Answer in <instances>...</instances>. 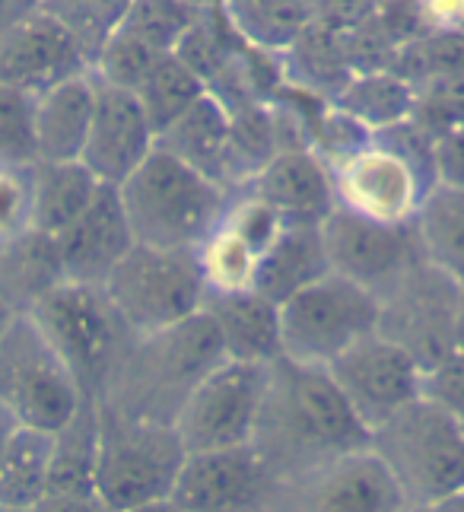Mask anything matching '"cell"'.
I'll return each mask as SVG.
<instances>
[{
	"instance_id": "obj_1",
	"label": "cell",
	"mask_w": 464,
	"mask_h": 512,
	"mask_svg": "<svg viewBox=\"0 0 464 512\" xmlns=\"http://www.w3.org/2000/svg\"><path fill=\"white\" fill-rule=\"evenodd\" d=\"M255 455L277 484L369 446L363 427L325 366L280 357L267 363L264 395L252 430Z\"/></svg>"
},
{
	"instance_id": "obj_2",
	"label": "cell",
	"mask_w": 464,
	"mask_h": 512,
	"mask_svg": "<svg viewBox=\"0 0 464 512\" xmlns=\"http://www.w3.org/2000/svg\"><path fill=\"white\" fill-rule=\"evenodd\" d=\"M223 360L217 331L198 312L182 325L134 338L99 404L128 417L172 423L191 388Z\"/></svg>"
},
{
	"instance_id": "obj_3",
	"label": "cell",
	"mask_w": 464,
	"mask_h": 512,
	"mask_svg": "<svg viewBox=\"0 0 464 512\" xmlns=\"http://www.w3.org/2000/svg\"><path fill=\"white\" fill-rule=\"evenodd\" d=\"M118 198L137 245L198 252L220 226L232 191L175 160L163 147H153L118 185Z\"/></svg>"
},
{
	"instance_id": "obj_4",
	"label": "cell",
	"mask_w": 464,
	"mask_h": 512,
	"mask_svg": "<svg viewBox=\"0 0 464 512\" xmlns=\"http://www.w3.org/2000/svg\"><path fill=\"white\" fill-rule=\"evenodd\" d=\"M328 169L337 207L379 223L407 226L436 185L433 137L407 118L395 128L372 134L369 144Z\"/></svg>"
},
{
	"instance_id": "obj_5",
	"label": "cell",
	"mask_w": 464,
	"mask_h": 512,
	"mask_svg": "<svg viewBox=\"0 0 464 512\" xmlns=\"http://www.w3.org/2000/svg\"><path fill=\"white\" fill-rule=\"evenodd\" d=\"M26 315L70 369L80 392L99 401L134 344L131 328L121 322L105 290L61 280L35 299Z\"/></svg>"
},
{
	"instance_id": "obj_6",
	"label": "cell",
	"mask_w": 464,
	"mask_h": 512,
	"mask_svg": "<svg viewBox=\"0 0 464 512\" xmlns=\"http://www.w3.org/2000/svg\"><path fill=\"white\" fill-rule=\"evenodd\" d=\"M185 462L172 423L128 417L96 401V497L112 512L166 500Z\"/></svg>"
},
{
	"instance_id": "obj_7",
	"label": "cell",
	"mask_w": 464,
	"mask_h": 512,
	"mask_svg": "<svg viewBox=\"0 0 464 512\" xmlns=\"http://www.w3.org/2000/svg\"><path fill=\"white\" fill-rule=\"evenodd\" d=\"M369 449L401 487L407 509L464 493V433L423 395L372 430Z\"/></svg>"
},
{
	"instance_id": "obj_8",
	"label": "cell",
	"mask_w": 464,
	"mask_h": 512,
	"mask_svg": "<svg viewBox=\"0 0 464 512\" xmlns=\"http://www.w3.org/2000/svg\"><path fill=\"white\" fill-rule=\"evenodd\" d=\"M102 290L134 338L194 319L207 296L198 255L150 245H134L105 277Z\"/></svg>"
},
{
	"instance_id": "obj_9",
	"label": "cell",
	"mask_w": 464,
	"mask_h": 512,
	"mask_svg": "<svg viewBox=\"0 0 464 512\" xmlns=\"http://www.w3.org/2000/svg\"><path fill=\"white\" fill-rule=\"evenodd\" d=\"M280 357L331 366L379 328V299L341 274H325L277 306Z\"/></svg>"
},
{
	"instance_id": "obj_10",
	"label": "cell",
	"mask_w": 464,
	"mask_h": 512,
	"mask_svg": "<svg viewBox=\"0 0 464 512\" xmlns=\"http://www.w3.org/2000/svg\"><path fill=\"white\" fill-rule=\"evenodd\" d=\"M86 398L61 357L26 312L0 338V404L26 430L58 433L77 417Z\"/></svg>"
},
{
	"instance_id": "obj_11",
	"label": "cell",
	"mask_w": 464,
	"mask_h": 512,
	"mask_svg": "<svg viewBox=\"0 0 464 512\" xmlns=\"http://www.w3.org/2000/svg\"><path fill=\"white\" fill-rule=\"evenodd\" d=\"M461 284L449 274L417 258L404 274L376 293L379 299V334L398 344L417 360L420 369H430L449 353H455V315H458Z\"/></svg>"
},
{
	"instance_id": "obj_12",
	"label": "cell",
	"mask_w": 464,
	"mask_h": 512,
	"mask_svg": "<svg viewBox=\"0 0 464 512\" xmlns=\"http://www.w3.org/2000/svg\"><path fill=\"white\" fill-rule=\"evenodd\" d=\"M267 366L223 360L191 388V395L178 408L172 427L182 439L185 455L217 452L252 443L264 395Z\"/></svg>"
},
{
	"instance_id": "obj_13",
	"label": "cell",
	"mask_w": 464,
	"mask_h": 512,
	"mask_svg": "<svg viewBox=\"0 0 464 512\" xmlns=\"http://www.w3.org/2000/svg\"><path fill=\"white\" fill-rule=\"evenodd\" d=\"M267 512H407V500L366 446L277 484Z\"/></svg>"
},
{
	"instance_id": "obj_14",
	"label": "cell",
	"mask_w": 464,
	"mask_h": 512,
	"mask_svg": "<svg viewBox=\"0 0 464 512\" xmlns=\"http://www.w3.org/2000/svg\"><path fill=\"white\" fill-rule=\"evenodd\" d=\"M325 369L369 433L420 398L423 369L407 350L385 341L379 331L344 350Z\"/></svg>"
},
{
	"instance_id": "obj_15",
	"label": "cell",
	"mask_w": 464,
	"mask_h": 512,
	"mask_svg": "<svg viewBox=\"0 0 464 512\" xmlns=\"http://www.w3.org/2000/svg\"><path fill=\"white\" fill-rule=\"evenodd\" d=\"M321 245L331 274H341L369 293H382L420 258L414 223H379L347 207H334L321 220Z\"/></svg>"
},
{
	"instance_id": "obj_16",
	"label": "cell",
	"mask_w": 464,
	"mask_h": 512,
	"mask_svg": "<svg viewBox=\"0 0 464 512\" xmlns=\"http://www.w3.org/2000/svg\"><path fill=\"white\" fill-rule=\"evenodd\" d=\"M277 481L252 446L185 455L169 500L182 512H267Z\"/></svg>"
},
{
	"instance_id": "obj_17",
	"label": "cell",
	"mask_w": 464,
	"mask_h": 512,
	"mask_svg": "<svg viewBox=\"0 0 464 512\" xmlns=\"http://www.w3.org/2000/svg\"><path fill=\"white\" fill-rule=\"evenodd\" d=\"M153 147L156 134L137 96L96 80V109L80 153V163L96 175V182L118 188L153 153Z\"/></svg>"
},
{
	"instance_id": "obj_18",
	"label": "cell",
	"mask_w": 464,
	"mask_h": 512,
	"mask_svg": "<svg viewBox=\"0 0 464 512\" xmlns=\"http://www.w3.org/2000/svg\"><path fill=\"white\" fill-rule=\"evenodd\" d=\"M51 242H55L61 277L89 287H102L115 264L137 245L118 188L112 185H99L89 207L58 236H51Z\"/></svg>"
},
{
	"instance_id": "obj_19",
	"label": "cell",
	"mask_w": 464,
	"mask_h": 512,
	"mask_svg": "<svg viewBox=\"0 0 464 512\" xmlns=\"http://www.w3.org/2000/svg\"><path fill=\"white\" fill-rule=\"evenodd\" d=\"M86 70L89 61L83 51L42 7L0 39V86L39 96Z\"/></svg>"
},
{
	"instance_id": "obj_20",
	"label": "cell",
	"mask_w": 464,
	"mask_h": 512,
	"mask_svg": "<svg viewBox=\"0 0 464 512\" xmlns=\"http://www.w3.org/2000/svg\"><path fill=\"white\" fill-rule=\"evenodd\" d=\"M248 194L274 207L283 220L321 223L337 207L328 163L312 147H280L245 185Z\"/></svg>"
},
{
	"instance_id": "obj_21",
	"label": "cell",
	"mask_w": 464,
	"mask_h": 512,
	"mask_svg": "<svg viewBox=\"0 0 464 512\" xmlns=\"http://www.w3.org/2000/svg\"><path fill=\"white\" fill-rule=\"evenodd\" d=\"M156 147L198 169L220 188L239 191V175L232 163V115L217 96L204 93L182 118H175L156 137Z\"/></svg>"
},
{
	"instance_id": "obj_22",
	"label": "cell",
	"mask_w": 464,
	"mask_h": 512,
	"mask_svg": "<svg viewBox=\"0 0 464 512\" xmlns=\"http://www.w3.org/2000/svg\"><path fill=\"white\" fill-rule=\"evenodd\" d=\"M201 315L217 331L226 360L258 366L280 360V315L261 293H207Z\"/></svg>"
},
{
	"instance_id": "obj_23",
	"label": "cell",
	"mask_w": 464,
	"mask_h": 512,
	"mask_svg": "<svg viewBox=\"0 0 464 512\" xmlns=\"http://www.w3.org/2000/svg\"><path fill=\"white\" fill-rule=\"evenodd\" d=\"M96 109V77L77 74L35 96V153L39 163L80 160Z\"/></svg>"
},
{
	"instance_id": "obj_24",
	"label": "cell",
	"mask_w": 464,
	"mask_h": 512,
	"mask_svg": "<svg viewBox=\"0 0 464 512\" xmlns=\"http://www.w3.org/2000/svg\"><path fill=\"white\" fill-rule=\"evenodd\" d=\"M328 271L331 268L325 258V245H321V223L287 220L277 239L258 258L252 290L261 293L264 299H271L274 306H280L283 299L306 290Z\"/></svg>"
},
{
	"instance_id": "obj_25",
	"label": "cell",
	"mask_w": 464,
	"mask_h": 512,
	"mask_svg": "<svg viewBox=\"0 0 464 512\" xmlns=\"http://www.w3.org/2000/svg\"><path fill=\"white\" fill-rule=\"evenodd\" d=\"M99 182L80 160L74 163H35L32 166V233L58 236L74 223L89 201L96 198Z\"/></svg>"
},
{
	"instance_id": "obj_26",
	"label": "cell",
	"mask_w": 464,
	"mask_h": 512,
	"mask_svg": "<svg viewBox=\"0 0 464 512\" xmlns=\"http://www.w3.org/2000/svg\"><path fill=\"white\" fill-rule=\"evenodd\" d=\"M414 233L420 258L464 287V188L433 185L414 217Z\"/></svg>"
},
{
	"instance_id": "obj_27",
	"label": "cell",
	"mask_w": 464,
	"mask_h": 512,
	"mask_svg": "<svg viewBox=\"0 0 464 512\" xmlns=\"http://www.w3.org/2000/svg\"><path fill=\"white\" fill-rule=\"evenodd\" d=\"M334 109H341L369 134H379L401 125L414 112V86L395 70H363L350 74L347 83L328 99Z\"/></svg>"
},
{
	"instance_id": "obj_28",
	"label": "cell",
	"mask_w": 464,
	"mask_h": 512,
	"mask_svg": "<svg viewBox=\"0 0 464 512\" xmlns=\"http://www.w3.org/2000/svg\"><path fill=\"white\" fill-rule=\"evenodd\" d=\"M223 16L242 45L264 55H283L312 23L302 0H226Z\"/></svg>"
},
{
	"instance_id": "obj_29",
	"label": "cell",
	"mask_w": 464,
	"mask_h": 512,
	"mask_svg": "<svg viewBox=\"0 0 464 512\" xmlns=\"http://www.w3.org/2000/svg\"><path fill=\"white\" fill-rule=\"evenodd\" d=\"M51 436H55V446H51L45 493L96 497V401H86L77 417Z\"/></svg>"
},
{
	"instance_id": "obj_30",
	"label": "cell",
	"mask_w": 464,
	"mask_h": 512,
	"mask_svg": "<svg viewBox=\"0 0 464 512\" xmlns=\"http://www.w3.org/2000/svg\"><path fill=\"white\" fill-rule=\"evenodd\" d=\"M55 436L20 427L0 458V509H32L48 490Z\"/></svg>"
},
{
	"instance_id": "obj_31",
	"label": "cell",
	"mask_w": 464,
	"mask_h": 512,
	"mask_svg": "<svg viewBox=\"0 0 464 512\" xmlns=\"http://www.w3.org/2000/svg\"><path fill=\"white\" fill-rule=\"evenodd\" d=\"M204 93H207V86L175 55L159 58L156 67L147 74V80L134 90L156 137L163 134L175 118H182Z\"/></svg>"
},
{
	"instance_id": "obj_32",
	"label": "cell",
	"mask_w": 464,
	"mask_h": 512,
	"mask_svg": "<svg viewBox=\"0 0 464 512\" xmlns=\"http://www.w3.org/2000/svg\"><path fill=\"white\" fill-rule=\"evenodd\" d=\"M388 70L410 86H423L439 77L464 74V32L461 29H423L395 48Z\"/></svg>"
},
{
	"instance_id": "obj_33",
	"label": "cell",
	"mask_w": 464,
	"mask_h": 512,
	"mask_svg": "<svg viewBox=\"0 0 464 512\" xmlns=\"http://www.w3.org/2000/svg\"><path fill=\"white\" fill-rule=\"evenodd\" d=\"M39 7L74 39L83 58L93 64L99 48L121 26L131 0H39Z\"/></svg>"
},
{
	"instance_id": "obj_34",
	"label": "cell",
	"mask_w": 464,
	"mask_h": 512,
	"mask_svg": "<svg viewBox=\"0 0 464 512\" xmlns=\"http://www.w3.org/2000/svg\"><path fill=\"white\" fill-rule=\"evenodd\" d=\"M198 268L204 277L207 293H236V290H252L255 287V271H258V252L229 233L226 226H217L210 239L198 252Z\"/></svg>"
},
{
	"instance_id": "obj_35",
	"label": "cell",
	"mask_w": 464,
	"mask_h": 512,
	"mask_svg": "<svg viewBox=\"0 0 464 512\" xmlns=\"http://www.w3.org/2000/svg\"><path fill=\"white\" fill-rule=\"evenodd\" d=\"M198 16L201 13L191 10L185 0H131L118 29L150 45L159 55H172Z\"/></svg>"
},
{
	"instance_id": "obj_36",
	"label": "cell",
	"mask_w": 464,
	"mask_h": 512,
	"mask_svg": "<svg viewBox=\"0 0 464 512\" xmlns=\"http://www.w3.org/2000/svg\"><path fill=\"white\" fill-rule=\"evenodd\" d=\"M163 58L159 51L144 45L124 29H115V35L99 48V55L89 64L93 74L102 86H115V90L134 93L140 83L147 80V74L156 67V61Z\"/></svg>"
},
{
	"instance_id": "obj_37",
	"label": "cell",
	"mask_w": 464,
	"mask_h": 512,
	"mask_svg": "<svg viewBox=\"0 0 464 512\" xmlns=\"http://www.w3.org/2000/svg\"><path fill=\"white\" fill-rule=\"evenodd\" d=\"M35 96L0 86V166H35Z\"/></svg>"
},
{
	"instance_id": "obj_38",
	"label": "cell",
	"mask_w": 464,
	"mask_h": 512,
	"mask_svg": "<svg viewBox=\"0 0 464 512\" xmlns=\"http://www.w3.org/2000/svg\"><path fill=\"white\" fill-rule=\"evenodd\" d=\"M410 121L433 140L445 131L464 125V74L439 77V80L417 86Z\"/></svg>"
},
{
	"instance_id": "obj_39",
	"label": "cell",
	"mask_w": 464,
	"mask_h": 512,
	"mask_svg": "<svg viewBox=\"0 0 464 512\" xmlns=\"http://www.w3.org/2000/svg\"><path fill=\"white\" fill-rule=\"evenodd\" d=\"M32 233V166H0V249Z\"/></svg>"
},
{
	"instance_id": "obj_40",
	"label": "cell",
	"mask_w": 464,
	"mask_h": 512,
	"mask_svg": "<svg viewBox=\"0 0 464 512\" xmlns=\"http://www.w3.org/2000/svg\"><path fill=\"white\" fill-rule=\"evenodd\" d=\"M420 395L433 401L442 414H449L464 433V353H449L436 366L423 369Z\"/></svg>"
},
{
	"instance_id": "obj_41",
	"label": "cell",
	"mask_w": 464,
	"mask_h": 512,
	"mask_svg": "<svg viewBox=\"0 0 464 512\" xmlns=\"http://www.w3.org/2000/svg\"><path fill=\"white\" fill-rule=\"evenodd\" d=\"M433 172L436 185L464 188V125L433 140Z\"/></svg>"
},
{
	"instance_id": "obj_42",
	"label": "cell",
	"mask_w": 464,
	"mask_h": 512,
	"mask_svg": "<svg viewBox=\"0 0 464 512\" xmlns=\"http://www.w3.org/2000/svg\"><path fill=\"white\" fill-rule=\"evenodd\" d=\"M423 29H461L464 32V0H417Z\"/></svg>"
},
{
	"instance_id": "obj_43",
	"label": "cell",
	"mask_w": 464,
	"mask_h": 512,
	"mask_svg": "<svg viewBox=\"0 0 464 512\" xmlns=\"http://www.w3.org/2000/svg\"><path fill=\"white\" fill-rule=\"evenodd\" d=\"M39 7V0H0V39Z\"/></svg>"
},
{
	"instance_id": "obj_44",
	"label": "cell",
	"mask_w": 464,
	"mask_h": 512,
	"mask_svg": "<svg viewBox=\"0 0 464 512\" xmlns=\"http://www.w3.org/2000/svg\"><path fill=\"white\" fill-rule=\"evenodd\" d=\"M407 512H464V493H455V497H442V500H433V503H423V506H414Z\"/></svg>"
},
{
	"instance_id": "obj_45",
	"label": "cell",
	"mask_w": 464,
	"mask_h": 512,
	"mask_svg": "<svg viewBox=\"0 0 464 512\" xmlns=\"http://www.w3.org/2000/svg\"><path fill=\"white\" fill-rule=\"evenodd\" d=\"M20 430V423L13 420V414L0 404V458H4V452H7V446H10V439H13V433Z\"/></svg>"
},
{
	"instance_id": "obj_46",
	"label": "cell",
	"mask_w": 464,
	"mask_h": 512,
	"mask_svg": "<svg viewBox=\"0 0 464 512\" xmlns=\"http://www.w3.org/2000/svg\"><path fill=\"white\" fill-rule=\"evenodd\" d=\"M455 350L464 353V287L458 296V315H455Z\"/></svg>"
},
{
	"instance_id": "obj_47",
	"label": "cell",
	"mask_w": 464,
	"mask_h": 512,
	"mask_svg": "<svg viewBox=\"0 0 464 512\" xmlns=\"http://www.w3.org/2000/svg\"><path fill=\"white\" fill-rule=\"evenodd\" d=\"M16 315H20V312H16V309L7 303V299L0 296V338H4V334H7V328H10V322L16 319Z\"/></svg>"
},
{
	"instance_id": "obj_48",
	"label": "cell",
	"mask_w": 464,
	"mask_h": 512,
	"mask_svg": "<svg viewBox=\"0 0 464 512\" xmlns=\"http://www.w3.org/2000/svg\"><path fill=\"white\" fill-rule=\"evenodd\" d=\"M131 512H182V509H178V506L166 497V500H156V503H147V506H137V509H131Z\"/></svg>"
},
{
	"instance_id": "obj_49",
	"label": "cell",
	"mask_w": 464,
	"mask_h": 512,
	"mask_svg": "<svg viewBox=\"0 0 464 512\" xmlns=\"http://www.w3.org/2000/svg\"><path fill=\"white\" fill-rule=\"evenodd\" d=\"M185 4L191 10H198V13H210V10H223L226 0H185Z\"/></svg>"
},
{
	"instance_id": "obj_50",
	"label": "cell",
	"mask_w": 464,
	"mask_h": 512,
	"mask_svg": "<svg viewBox=\"0 0 464 512\" xmlns=\"http://www.w3.org/2000/svg\"><path fill=\"white\" fill-rule=\"evenodd\" d=\"M302 4H306V7L312 10V16H315V10H318L321 4H325V0H302Z\"/></svg>"
},
{
	"instance_id": "obj_51",
	"label": "cell",
	"mask_w": 464,
	"mask_h": 512,
	"mask_svg": "<svg viewBox=\"0 0 464 512\" xmlns=\"http://www.w3.org/2000/svg\"><path fill=\"white\" fill-rule=\"evenodd\" d=\"M93 512H112V509H105V506H96Z\"/></svg>"
},
{
	"instance_id": "obj_52",
	"label": "cell",
	"mask_w": 464,
	"mask_h": 512,
	"mask_svg": "<svg viewBox=\"0 0 464 512\" xmlns=\"http://www.w3.org/2000/svg\"><path fill=\"white\" fill-rule=\"evenodd\" d=\"M0 512H26V509H0Z\"/></svg>"
}]
</instances>
